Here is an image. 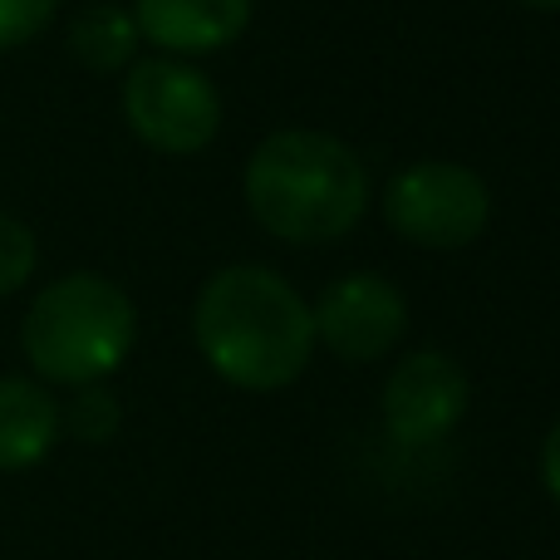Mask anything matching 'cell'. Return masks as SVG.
<instances>
[{
    "label": "cell",
    "instance_id": "cell-1",
    "mask_svg": "<svg viewBox=\"0 0 560 560\" xmlns=\"http://www.w3.org/2000/svg\"><path fill=\"white\" fill-rule=\"evenodd\" d=\"M192 339L202 364L246 394H280L315 359L310 300L256 261L222 266L202 280L192 300Z\"/></svg>",
    "mask_w": 560,
    "mask_h": 560
},
{
    "label": "cell",
    "instance_id": "cell-2",
    "mask_svg": "<svg viewBox=\"0 0 560 560\" xmlns=\"http://www.w3.org/2000/svg\"><path fill=\"white\" fill-rule=\"evenodd\" d=\"M246 212L290 246H329L369 212V167L345 138L319 128H276L242 167Z\"/></svg>",
    "mask_w": 560,
    "mask_h": 560
},
{
    "label": "cell",
    "instance_id": "cell-3",
    "mask_svg": "<svg viewBox=\"0 0 560 560\" xmlns=\"http://www.w3.org/2000/svg\"><path fill=\"white\" fill-rule=\"evenodd\" d=\"M138 345V305L118 280L69 271L49 280L20 319V349L39 384H108Z\"/></svg>",
    "mask_w": 560,
    "mask_h": 560
},
{
    "label": "cell",
    "instance_id": "cell-4",
    "mask_svg": "<svg viewBox=\"0 0 560 560\" xmlns=\"http://www.w3.org/2000/svg\"><path fill=\"white\" fill-rule=\"evenodd\" d=\"M124 124L163 158H197L222 133V89L192 59L153 55L124 69Z\"/></svg>",
    "mask_w": 560,
    "mask_h": 560
},
{
    "label": "cell",
    "instance_id": "cell-5",
    "mask_svg": "<svg viewBox=\"0 0 560 560\" xmlns=\"http://www.w3.org/2000/svg\"><path fill=\"white\" fill-rule=\"evenodd\" d=\"M384 222L423 252H463L492 226V187L477 167L428 158L384 183Z\"/></svg>",
    "mask_w": 560,
    "mask_h": 560
},
{
    "label": "cell",
    "instance_id": "cell-6",
    "mask_svg": "<svg viewBox=\"0 0 560 560\" xmlns=\"http://www.w3.org/2000/svg\"><path fill=\"white\" fill-rule=\"evenodd\" d=\"M310 319H315V349H329L345 364H374L404 345L408 300L388 276L349 271L319 290Z\"/></svg>",
    "mask_w": 560,
    "mask_h": 560
},
{
    "label": "cell",
    "instance_id": "cell-7",
    "mask_svg": "<svg viewBox=\"0 0 560 560\" xmlns=\"http://www.w3.org/2000/svg\"><path fill=\"white\" fill-rule=\"evenodd\" d=\"M384 428L398 447H433L457 433L472 408L467 369L443 349H413L384 378Z\"/></svg>",
    "mask_w": 560,
    "mask_h": 560
},
{
    "label": "cell",
    "instance_id": "cell-8",
    "mask_svg": "<svg viewBox=\"0 0 560 560\" xmlns=\"http://www.w3.org/2000/svg\"><path fill=\"white\" fill-rule=\"evenodd\" d=\"M128 10L158 55L197 59L236 45L252 30L256 0H133Z\"/></svg>",
    "mask_w": 560,
    "mask_h": 560
},
{
    "label": "cell",
    "instance_id": "cell-9",
    "mask_svg": "<svg viewBox=\"0 0 560 560\" xmlns=\"http://www.w3.org/2000/svg\"><path fill=\"white\" fill-rule=\"evenodd\" d=\"M59 398L39 378H0V472L39 467L59 443Z\"/></svg>",
    "mask_w": 560,
    "mask_h": 560
},
{
    "label": "cell",
    "instance_id": "cell-10",
    "mask_svg": "<svg viewBox=\"0 0 560 560\" xmlns=\"http://www.w3.org/2000/svg\"><path fill=\"white\" fill-rule=\"evenodd\" d=\"M65 45L89 74H124L128 65L138 59V35L133 25V10L128 5H114V0H94L84 5L65 30Z\"/></svg>",
    "mask_w": 560,
    "mask_h": 560
},
{
    "label": "cell",
    "instance_id": "cell-11",
    "mask_svg": "<svg viewBox=\"0 0 560 560\" xmlns=\"http://www.w3.org/2000/svg\"><path fill=\"white\" fill-rule=\"evenodd\" d=\"M59 428L89 447H104L108 438L124 428V404H118V394L108 384H84L59 408Z\"/></svg>",
    "mask_w": 560,
    "mask_h": 560
},
{
    "label": "cell",
    "instance_id": "cell-12",
    "mask_svg": "<svg viewBox=\"0 0 560 560\" xmlns=\"http://www.w3.org/2000/svg\"><path fill=\"white\" fill-rule=\"evenodd\" d=\"M39 271V242L30 232V222H20L15 212H0V300L25 290Z\"/></svg>",
    "mask_w": 560,
    "mask_h": 560
},
{
    "label": "cell",
    "instance_id": "cell-13",
    "mask_svg": "<svg viewBox=\"0 0 560 560\" xmlns=\"http://www.w3.org/2000/svg\"><path fill=\"white\" fill-rule=\"evenodd\" d=\"M59 15V0H0V55L39 39Z\"/></svg>",
    "mask_w": 560,
    "mask_h": 560
},
{
    "label": "cell",
    "instance_id": "cell-14",
    "mask_svg": "<svg viewBox=\"0 0 560 560\" xmlns=\"http://www.w3.org/2000/svg\"><path fill=\"white\" fill-rule=\"evenodd\" d=\"M541 482H546V492H551V502L560 506V418L541 443Z\"/></svg>",
    "mask_w": 560,
    "mask_h": 560
},
{
    "label": "cell",
    "instance_id": "cell-15",
    "mask_svg": "<svg viewBox=\"0 0 560 560\" xmlns=\"http://www.w3.org/2000/svg\"><path fill=\"white\" fill-rule=\"evenodd\" d=\"M516 5H526V10H560V0H516Z\"/></svg>",
    "mask_w": 560,
    "mask_h": 560
}]
</instances>
